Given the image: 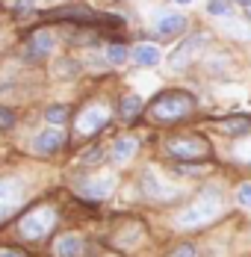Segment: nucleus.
<instances>
[{
    "mask_svg": "<svg viewBox=\"0 0 251 257\" xmlns=\"http://www.w3.org/2000/svg\"><path fill=\"white\" fill-rule=\"evenodd\" d=\"M236 204L245 207V210H251V180H245V183L236 186Z\"/></svg>",
    "mask_w": 251,
    "mask_h": 257,
    "instance_id": "obj_20",
    "label": "nucleus"
},
{
    "mask_svg": "<svg viewBox=\"0 0 251 257\" xmlns=\"http://www.w3.org/2000/svg\"><path fill=\"white\" fill-rule=\"evenodd\" d=\"M219 213H222V192L219 189H204L186 210H180L175 216V225L183 228V231H198L204 225L216 222Z\"/></svg>",
    "mask_w": 251,
    "mask_h": 257,
    "instance_id": "obj_1",
    "label": "nucleus"
},
{
    "mask_svg": "<svg viewBox=\"0 0 251 257\" xmlns=\"http://www.w3.org/2000/svg\"><path fill=\"white\" fill-rule=\"evenodd\" d=\"M83 236L77 233H62L56 242H53V254L56 257H83Z\"/></svg>",
    "mask_w": 251,
    "mask_h": 257,
    "instance_id": "obj_11",
    "label": "nucleus"
},
{
    "mask_svg": "<svg viewBox=\"0 0 251 257\" xmlns=\"http://www.w3.org/2000/svg\"><path fill=\"white\" fill-rule=\"evenodd\" d=\"M175 3H180V6H186V3H192V0H175Z\"/></svg>",
    "mask_w": 251,
    "mask_h": 257,
    "instance_id": "obj_30",
    "label": "nucleus"
},
{
    "mask_svg": "<svg viewBox=\"0 0 251 257\" xmlns=\"http://www.w3.org/2000/svg\"><path fill=\"white\" fill-rule=\"evenodd\" d=\"M53 33L50 30H39V33H33L30 39H27V56L30 59H45L50 51H53Z\"/></svg>",
    "mask_w": 251,
    "mask_h": 257,
    "instance_id": "obj_10",
    "label": "nucleus"
},
{
    "mask_svg": "<svg viewBox=\"0 0 251 257\" xmlns=\"http://www.w3.org/2000/svg\"><path fill=\"white\" fill-rule=\"evenodd\" d=\"M136 148H139V142L133 139V136H121V139H115V145H112V163H127L130 157L136 154Z\"/></svg>",
    "mask_w": 251,
    "mask_h": 257,
    "instance_id": "obj_14",
    "label": "nucleus"
},
{
    "mask_svg": "<svg viewBox=\"0 0 251 257\" xmlns=\"http://www.w3.org/2000/svg\"><path fill=\"white\" fill-rule=\"evenodd\" d=\"M127 56H130V53H127L124 45H109V48H106V62H109V65H124Z\"/></svg>",
    "mask_w": 251,
    "mask_h": 257,
    "instance_id": "obj_18",
    "label": "nucleus"
},
{
    "mask_svg": "<svg viewBox=\"0 0 251 257\" xmlns=\"http://www.w3.org/2000/svg\"><path fill=\"white\" fill-rule=\"evenodd\" d=\"M233 3H239V6H248L251 0H233Z\"/></svg>",
    "mask_w": 251,
    "mask_h": 257,
    "instance_id": "obj_29",
    "label": "nucleus"
},
{
    "mask_svg": "<svg viewBox=\"0 0 251 257\" xmlns=\"http://www.w3.org/2000/svg\"><path fill=\"white\" fill-rule=\"evenodd\" d=\"M207 42H210L207 33H192L186 42H180V48L172 51V56H169V68H172V71H186L189 62H192V56H195Z\"/></svg>",
    "mask_w": 251,
    "mask_h": 257,
    "instance_id": "obj_4",
    "label": "nucleus"
},
{
    "mask_svg": "<svg viewBox=\"0 0 251 257\" xmlns=\"http://www.w3.org/2000/svg\"><path fill=\"white\" fill-rule=\"evenodd\" d=\"M207 12L210 15H230V3L227 0H210L207 3Z\"/></svg>",
    "mask_w": 251,
    "mask_h": 257,
    "instance_id": "obj_22",
    "label": "nucleus"
},
{
    "mask_svg": "<svg viewBox=\"0 0 251 257\" xmlns=\"http://www.w3.org/2000/svg\"><path fill=\"white\" fill-rule=\"evenodd\" d=\"M33 6H36L33 0H12V9H15V12H27V9H33Z\"/></svg>",
    "mask_w": 251,
    "mask_h": 257,
    "instance_id": "obj_27",
    "label": "nucleus"
},
{
    "mask_svg": "<svg viewBox=\"0 0 251 257\" xmlns=\"http://www.w3.org/2000/svg\"><path fill=\"white\" fill-rule=\"evenodd\" d=\"M216 127L222 130V133H251V118H248V115H236V118L219 121Z\"/></svg>",
    "mask_w": 251,
    "mask_h": 257,
    "instance_id": "obj_17",
    "label": "nucleus"
},
{
    "mask_svg": "<svg viewBox=\"0 0 251 257\" xmlns=\"http://www.w3.org/2000/svg\"><path fill=\"white\" fill-rule=\"evenodd\" d=\"M142 189H145V195L157 198V201H169V198H175V195H177L172 186H163V183L157 180V175H154L151 169L145 172V175H142Z\"/></svg>",
    "mask_w": 251,
    "mask_h": 257,
    "instance_id": "obj_13",
    "label": "nucleus"
},
{
    "mask_svg": "<svg viewBox=\"0 0 251 257\" xmlns=\"http://www.w3.org/2000/svg\"><path fill=\"white\" fill-rule=\"evenodd\" d=\"M100 157H103V154H100V148H92L89 154H83V157H80V163H83V166H92V163H98Z\"/></svg>",
    "mask_w": 251,
    "mask_h": 257,
    "instance_id": "obj_26",
    "label": "nucleus"
},
{
    "mask_svg": "<svg viewBox=\"0 0 251 257\" xmlns=\"http://www.w3.org/2000/svg\"><path fill=\"white\" fill-rule=\"evenodd\" d=\"M139 112H142V98H139V95H124L121 103H118V115H121V121H133Z\"/></svg>",
    "mask_w": 251,
    "mask_h": 257,
    "instance_id": "obj_15",
    "label": "nucleus"
},
{
    "mask_svg": "<svg viewBox=\"0 0 251 257\" xmlns=\"http://www.w3.org/2000/svg\"><path fill=\"white\" fill-rule=\"evenodd\" d=\"M0 257H24V254L15 251V248H0Z\"/></svg>",
    "mask_w": 251,
    "mask_h": 257,
    "instance_id": "obj_28",
    "label": "nucleus"
},
{
    "mask_svg": "<svg viewBox=\"0 0 251 257\" xmlns=\"http://www.w3.org/2000/svg\"><path fill=\"white\" fill-rule=\"evenodd\" d=\"M0 127H3V130L15 127V115H12L9 109H3V106H0Z\"/></svg>",
    "mask_w": 251,
    "mask_h": 257,
    "instance_id": "obj_24",
    "label": "nucleus"
},
{
    "mask_svg": "<svg viewBox=\"0 0 251 257\" xmlns=\"http://www.w3.org/2000/svg\"><path fill=\"white\" fill-rule=\"evenodd\" d=\"M192 109H195V98L189 92H163L148 103V115L157 124L183 121L186 115H192Z\"/></svg>",
    "mask_w": 251,
    "mask_h": 257,
    "instance_id": "obj_2",
    "label": "nucleus"
},
{
    "mask_svg": "<svg viewBox=\"0 0 251 257\" xmlns=\"http://www.w3.org/2000/svg\"><path fill=\"white\" fill-rule=\"evenodd\" d=\"M183 30H186V18H183L180 12H160V15H157V24H154V33H157V36L172 39V36L183 33Z\"/></svg>",
    "mask_w": 251,
    "mask_h": 257,
    "instance_id": "obj_9",
    "label": "nucleus"
},
{
    "mask_svg": "<svg viewBox=\"0 0 251 257\" xmlns=\"http://www.w3.org/2000/svg\"><path fill=\"white\" fill-rule=\"evenodd\" d=\"M24 201V183L15 178H0V219L15 213Z\"/></svg>",
    "mask_w": 251,
    "mask_h": 257,
    "instance_id": "obj_7",
    "label": "nucleus"
},
{
    "mask_svg": "<svg viewBox=\"0 0 251 257\" xmlns=\"http://www.w3.org/2000/svg\"><path fill=\"white\" fill-rule=\"evenodd\" d=\"M233 160H239V163L251 166V139H242V142L233 148Z\"/></svg>",
    "mask_w": 251,
    "mask_h": 257,
    "instance_id": "obj_21",
    "label": "nucleus"
},
{
    "mask_svg": "<svg viewBox=\"0 0 251 257\" xmlns=\"http://www.w3.org/2000/svg\"><path fill=\"white\" fill-rule=\"evenodd\" d=\"M166 257H198V248L192 242H183V245H177L175 251H169Z\"/></svg>",
    "mask_w": 251,
    "mask_h": 257,
    "instance_id": "obj_23",
    "label": "nucleus"
},
{
    "mask_svg": "<svg viewBox=\"0 0 251 257\" xmlns=\"http://www.w3.org/2000/svg\"><path fill=\"white\" fill-rule=\"evenodd\" d=\"M74 68H77V62H71V59H65V62H59V65H56V71H59V74H65V77L77 74Z\"/></svg>",
    "mask_w": 251,
    "mask_h": 257,
    "instance_id": "obj_25",
    "label": "nucleus"
},
{
    "mask_svg": "<svg viewBox=\"0 0 251 257\" xmlns=\"http://www.w3.org/2000/svg\"><path fill=\"white\" fill-rule=\"evenodd\" d=\"M112 189H115V178L112 175H100V178H89L80 183V195L83 198H89V201H103V198H109L112 195Z\"/></svg>",
    "mask_w": 251,
    "mask_h": 257,
    "instance_id": "obj_8",
    "label": "nucleus"
},
{
    "mask_svg": "<svg viewBox=\"0 0 251 257\" xmlns=\"http://www.w3.org/2000/svg\"><path fill=\"white\" fill-rule=\"evenodd\" d=\"M133 62L136 65H157L160 62V51L154 45H136L133 48Z\"/></svg>",
    "mask_w": 251,
    "mask_h": 257,
    "instance_id": "obj_16",
    "label": "nucleus"
},
{
    "mask_svg": "<svg viewBox=\"0 0 251 257\" xmlns=\"http://www.w3.org/2000/svg\"><path fill=\"white\" fill-rule=\"evenodd\" d=\"M56 210L48 204L42 207H33L30 213H24L21 219H18V233L24 236V239H30V242H42V239H48L50 233H53V228H56Z\"/></svg>",
    "mask_w": 251,
    "mask_h": 257,
    "instance_id": "obj_3",
    "label": "nucleus"
},
{
    "mask_svg": "<svg viewBox=\"0 0 251 257\" xmlns=\"http://www.w3.org/2000/svg\"><path fill=\"white\" fill-rule=\"evenodd\" d=\"M45 118H48L50 124H65V118H68V106H62V103H53V106H48Z\"/></svg>",
    "mask_w": 251,
    "mask_h": 257,
    "instance_id": "obj_19",
    "label": "nucleus"
},
{
    "mask_svg": "<svg viewBox=\"0 0 251 257\" xmlns=\"http://www.w3.org/2000/svg\"><path fill=\"white\" fill-rule=\"evenodd\" d=\"M74 124H77V133L80 136H92V133H98L100 127L109 124V109L103 103H89L86 109H80Z\"/></svg>",
    "mask_w": 251,
    "mask_h": 257,
    "instance_id": "obj_6",
    "label": "nucleus"
},
{
    "mask_svg": "<svg viewBox=\"0 0 251 257\" xmlns=\"http://www.w3.org/2000/svg\"><path fill=\"white\" fill-rule=\"evenodd\" d=\"M65 145V133L62 130H42L36 136V151L39 154H56Z\"/></svg>",
    "mask_w": 251,
    "mask_h": 257,
    "instance_id": "obj_12",
    "label": "nucleus"
},
{
    "mask_svg": "<svg viewBox=\"0 0 251 257\" xmlns=\"http://www.w3.org/2000/svg\"><path fill=\"white\" fill-rule=\"evenodd\" d=\"M166 151L177 160H198V157L210 154V145L201 136H177V139L166 142Z\"/></svg>",
    "mask_w": 251,
    "mask_h": 257,
    "instance_id": "obj_5",
    "label": "nucleus"
}]
</instances>
